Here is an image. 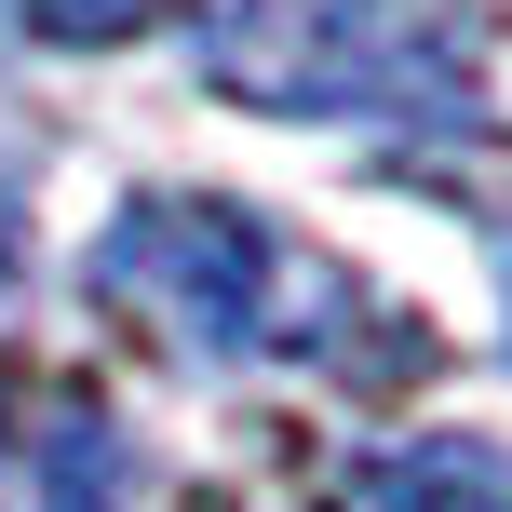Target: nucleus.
I'll use <instances>...</instances> for the list:
<instances>
[{
	"label": "nucleus",
	"mask_w": 512,
	"mask_h": 512,
	"mask_svg": "<svg viewBox=\"0 0 512 512\" xmlns=\"http://www.w3.org/2000/svg\"><path fill=\"white\" fill-rule=\"evenodd\" d=\"M95 283L176 364H364L378 337L405 351V324L337 256H310L297 230H270L256 203H216V189L122 203V230L95 243Z\"/></svg>",
	"instance_id": "obj_1"
},
{
	"label": "nucleus",
	"mask_w": 512,
	"mask_h": 512,
	"mask_svg": "<svg viewBox=\"0 0 512 512\" xmlns=\"http://www.w3.org/2000/svg\"><path fill=\"white\" fill-rule=\"evenodd\" d=\"M135 459H122V418L68 378H27L0 391V512H122Z\"/></svg>",
	"instance_id": "obj_3"
},
{
	"label": "nucleus",
	"mask_w": 512,
	"mask_h": 512,
	"mask_svg": "<svg viewBox=\"0 0 512 512\" xmlns=\"http://www.w3.org/2000/svg\"><path fill=\"white\" fill-rule=\"evenodd\" d=\"M0 270H14V189H0Z\"/></svg>",
	"instance_id": "obj_5"
},
{
	"label": "nucleus",
	"mask_w": 512,
	"mask_h": 512,
	"mask_svg": "<svg viewBox=\"0 0 512 512\" xmlns=\"http://www.w3.org/2000/svg\"><path fill=\"white\" fill-rule=\"evenodd\" d=\"M216 81L256 108H324V122H459L472 14H445V0H256L216 41Z\"/></svg>",
	"instance_id": "obj_2"
},
{
	"label": "nucleus",
	"mask_w": 512,
	"mask_h": 512,
	"mask_svg": "<svg viewBox=\"0 0 512 512\" xmlns=\"http://www.w3.org/2000/svg\"><path fill=\"white\" fill-rule=\"evenodd\" d=\"M14 27H41V41H135V27H162L176 0H0Z\"/></svg>",
	"instance_id": "obj_4"
}]
</instances>
